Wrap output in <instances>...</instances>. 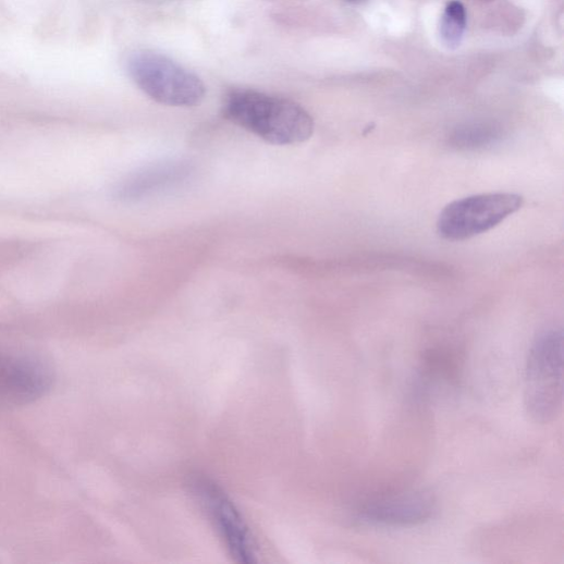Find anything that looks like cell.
<instances>
[{
    "label": "cell",
    "mask_w": 564,
    "mask_h": 564,
    "mask_svg": "<svg viewBox=\"0 0 564 564\" xmlns=\"http://www.w3.org/2000/svg\"><path fill=\"white\" fill-rule=\"evenodd\" d=\"M524 198L516 194H485L447 205L437 222L438 234L461 242L485 234L518 212Z\"/></svg>",
    "instance_id": "4"
},
{
    "label": "cell",
    "mask_w": 564,
    "mask_h": 564,
    "mask_svg": "<svg viewBox=\"0 0 564 564\" xmlns=\"http://www.w3.org/2000/svg\"><path fill=\"white\" fill-rule=\"evenodd\" d=\"M187 174V170L181 164L158 165L145 172H140L124 183L120 191V197L126 200H135L145 197L162 187L177 182Z\"/></svg>",
    "instance_id": "8"
},
{
    "label": "cell",
    "mask_w": 564,
    "mask_h": 564,
    "mask_svg": "<svg viewBox=\"0 0 564 564\" xmlns=\"http://www.w3.org/2000/svg\"><path fill=\"white\" fill-rule=\"evenodd\" d=\"M524 405L530 419L547 425L556 419L563 405V332L548 328L539 332L529 350L524 384Z\"/></svg>",
    "instance_id": "2"
},
{
    "label": "cell",
    "mask_w": 564,
    "mask_h": 564,
    "mask_svg": "<svg viewBox=\"0 0 564 564\" xmlns=\"http://www.w3.org/2000/svg\"><path fill=\"white\" fill-rule=\"evenodd\" d=\"M53 383V368L42 357L0 351V412L44 399Z\"/></svg>",
    "instance_id": "5"
},
{
    "label": "cell",
    "mask_w": 564,
    "mask_h": 564,
    "mask_svg": "<svg viewBox=\"0 0 564 564\" xmlns=\"http://www.w3.org/2000/svg\"><path fill=\"white\" fill-rule=\"evenodd\" d=\"M437 513L434 499L425 492H407L376 498L353 512L356 524L369 527H413L431 520Z\"/></svg>",
    "instance_id": "7"
},
{
    "label": "cell",
    "mask_w": 564,
    "mask_h": 564,
    "mask_svg": "<svg viewBox=\"0 0 564 564\" xmlns=\"http://www.w3.org/2000/svg\"><path fill=\"white\" fill-rule=\"evenodd\" d=\"M466 28V11L457 0L449 3L441 20L440 35L446 47L457 48Z\"/></svg>",
    "instance_id": "10"
},
{
    "label": "cell",
    "mask_w": 564,
    "mask_h": 564,
    "mask_svg": "<svg viewBox=\"0 0 564 564\" xmlns=\"http://www.w3.org/2000/svg\"><path fill=\"white\" fill-rule=\"evenodd\" d=\"M193 489L235 560L246 564L256 562V544L249 528L224 491L214 482L201 478L193 483Z\"/></svg>",
    "instance_id": "6"
},
{
    "label": "cell",
    "mask_w": 564,
    "mask_h": 564,
    "mask_svg": "<svg viewBox=\"0 0 564 564\" xmlns=\"http://www.w3.org/2000/svg\"><path fill=\"white\" fill-rule=\"evenodd\" d=\"M224 117L271 145H298L311 138L315 122L297 103L253 89L229 94Z\"/></svg>",
    "instance_id": "1"
},
{
    "label": "cell",
    "mask_w": 564,
    "mask_h": 564,
    "mask_svg": "<svg viewBox=\"0 0 564 564\" xmlns=\"http://www.w3.org/2000/svg\"><path fill=\"white\" fill-rule=\"evenodd\" d=\"M499 128L490 125H473L458 128L451 137L452 147L459 150H480L500 143Z\"/></svg>",
    "instance_id": "9"
},
{
    "label": "cell",
    "mask_w": 564,
    "mask_h": 564,
    "mask_svg": "<svg viewBox=\"0 0 564 564\" xmlns=\"http://www.w3.org/2000/svg\"><path fill=\"white\" fill-rule=\"evenodd\" d=\"M128 72L137 86L160 105L191 108L205 99L204 82L162 54L134 53L128 60Z\"/></svg>",
    "instance_id": "3"
}]
</instances>
